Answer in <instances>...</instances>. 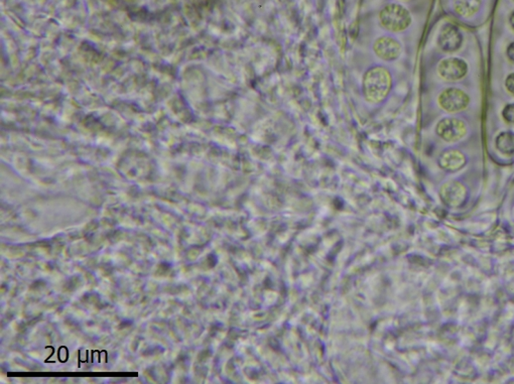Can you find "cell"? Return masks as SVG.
Masks as SVG:
<instances>
[{
    "instance_id": "cell-1",
    "label": "cell",
    "mask_w": 514,
    "mask_h": 384,
    "mask_svg": "<svg viewBox=\"0 0 514 384\" xmlns=\"http://www.w3.org/2000/svg\"><path fill=\"white\" fill-rule=\"evenodd\" d=\"M391 76L386 68L375 67L367 71L363 78V93L367 101L380 103L391 91Z\"/></svg>"
},
{
    "instance_id": "cell-2",
    "label": "cell",
    "mask_w": 514,
    "mask_h": 384,
    "mask_svg": "<svg viewBox=\"0 0 514 384\" xmlns=\"http://www.w3.org/2000/svg\"><path fill=\"white\" fill-rule=\"evenodd\" d=\"M380 24L389 31H402L406 30L411 24L409 11L404 6L397 3L387 4L380 11Z\"/></svg>"
},
{
    "instance_id": "cell-3",
    "label": "cell",
    "mask_w": 514,
    "mask_h": 384,
    "mask_svg": "<svg viewBox=\"0 0 514 384\" xmlns=\"http://www.w3.org/2000/svg\"><path fill=\"white\" fill-rule=\"evenodd\" d=\"M470 103V98L458 88H448L439 96V104L447 112L456 113L465 110Z\"/></svg>"
},
{
    "instance_id": "cell-4",
    "label": "cell",
    "mask_w": 514,
    "mask_h": 384,
    "mask_svg": "<svg viewBox=\"0 0 514 384\" xmlns=\"http://www.w3.org/2000/svg\"><path fill=\"white\" fill-rule=\"evenodd\" d=\"M436 131L445 142H455L462 140L466 135L467 127L462 120L447 117L440 120L436 127Z\"/></svg>"
},
{
    "instance_id": "cell-5",
    "label": "cell",
    "mask_w": 514,
    "mask_h": 384,
    "mask_svg": "<svg viewBox=\"0 0 514 384\" xmlns=\"http://www.w3.org/2000/svg\"><path fill=\"white\" fill-rule=\"evenodd\" d=\"M438 72L440 78L446 81H458L466 76L468 72V65L459 58H448L440 62Z\"/></svg>"
},
{
    "instance_id": "cell-6",
    "label": "cell",
    "mask_w": 514,
    "mask_h": 384,
    "mask_svg": "<svg viewBox=\"0 0 514 384\" xmlns=\"http://www.w3.org/2000/svg\"><path fill=\"white\" fill-rule=\"evenodd\" d=\"M440 196L447 206L457 208L466 201L467 190L460 182L449 181L440 187Z\"/></svg>"
},
{
    "instance_id": "cell-7",
    "label": "cell",
    "mask_w": 514,
    "mask_h": 384,
    "mask_svg": "<svg viewBox=\"0 0 514 384\" xmlns=\"http://www.w3.org/2000/svg\"><path fill=\"white\" fill-rule=\"evenodd\" d=\"M463 37L459 28L453 24L443 26L438 37V44L444 52L453 53L462 46Z\"/></svg>"
},
{
    "instance_id": "cell-8",
    "label": "cell",
    "mask_w": 514,
    "mask_h": 384,
    "mask_svg": "<svg viewBox=\"0 0 514 384\" xmlns=\"http://www.w3.org/2000/svg\"><path fill=\"white\" fill-rule=\"evenodd\" d=\"M375 52L384 61L397 60L402 53V46L397 40L391 37H382L375 44Z\"/></svg>"
},
{
    "instance_id": "cell-9",
    "label": "cell",
    "mask_w": 514,
    "mask_h": 384,
    "mask_svg": "<svg viewBox=\"0 0 514 384\" xmlns=\"http://www.w3.org/2000/svg\"><path fill=\"white\" fill-rule=\"evenodd\" d=\"M439 165L446 172L460 171L466 165V158L457 149H448L440 155Z\"/></svg>"
},
{
    "instance_id": "cell-10",
    "label": "cell",
    "mask_w": 514,
    "mask_h": 384,
    "mask_svg": "<svg viewBox=\"0 0 514 384\" xmlns=\"http://www.w3.org/2000/svg\"><path fill=\"white\" fill-rule=\"evenodd\" d=\"M456 12L463 17H473L481 8L482 0H453Z\"/></svg>"
},
{
    "instance_id": "cell-11",
    "label": "cell",
    "mask_w": 514,
    "mask_h": 384,
    "mask_svg": "<svg viewBox=\"0 0 514 384\" xmlns=\"http://www.w3.org/2000/svg\"><path fill=\"white\" fill-rule=\"evenodd\" d=\"M496 149L505 156L514 155V133L504 131L498 135L495 140Z\"/></svg>"
},
{
    "instance_id": "cell-12",
    "label": "cell",
    "mask_w": 514,
    "mask_h": 384,
    "mask_svg": "<svg viewBox=\"0 0 514 384\" xmlns=\"http://www.w3.org/2000/svg\"><path fill=\"white\" fill-rule=\"evenodd\" d=\"M505 122L514 124V103L507 104L502 110Z\"/></svg>"
},
{
    "instance_id": "cell-13",
    "label": "cell",
    "mask_w": 514,
    "mask_h": 384,
    "mask_svg": "<svg viewBox=\"0 0 514 384\" xmlns=\"http://www.w3.org/2000/svg\"><path fill=\"white\" fill-rule=\"evenodd\" d=\"M505 87H506L507 91L514 96V73L509 74L507 76L506 80H505Z\"/></svg>"
},
{
    "instance_id": "cell-14",
    "label": "cell",
    "mask_w": 514,
    "mask_h": 384,
    "mask_svg": "<svg viewBox=\"0 0 514 384\" xmlns=\"http://www.w3.org/2000/svg\"><path fill=\"white\" fill-rule=\"evenodd\" d=\"M507 57L514 64V42L509 44L506 50Z\"/></svg>"
},
{
    "instance_id": "cell-15",
    "label": "cell",
    "mask_w": 514,
    "mask_h": 384,
    "mask_svg": "<svg viewBox=\"0 0 514 384\" xmlns=\"http://www.w3.org/2000/svg\"><path fill=\"white\" fill-rule=\"evenodd\" d=\"M509 24H511V28L514 31V11L509 15Z\"/></svg>"
}]
</instances>
